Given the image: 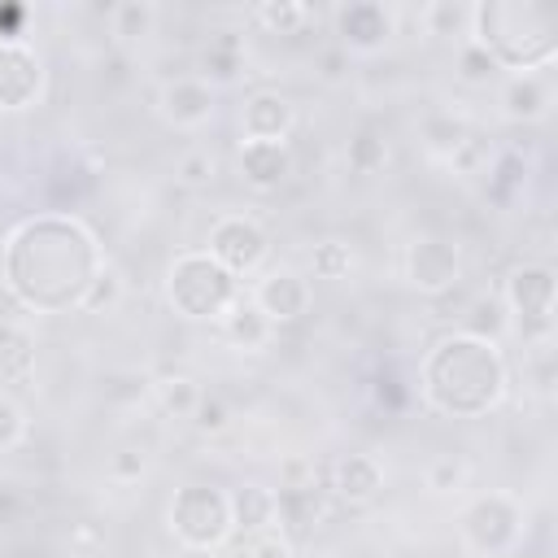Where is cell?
I'll use <instances>...</instances> for the list:
<instances>
[{
	"mask_svg": "<svg viewBox=\"0 0 558 558\" xmlns=\"http://www.w3.org/2000/svg\"><path fill=\"white\" fill-rule=\"evenodd\" d=\"M418 140H423V148L432 153V157H458L462 153V144L471 140V131H466V122L462 118H453L449 109H432L423 122H418Z\"/></svg>",
	"mask_w": 558,
	"mask_h": 558,
	"instance_id": "cell-23",
	"label": "cell"
},
{
	"mask_svg": "<svg viewBox=\"0 0 558 558\" xmlns=\"http://www.w3.org/2000/svg\"><path fill=\"white\" fill-rule=\"evenodd\" d=\"M240 292V279L227 275L209 253H179L166 270V301L183 318H222Z\"/></svg>",
	"mask_w": 558,
	"mask_h": 558,
	"instance_id": "cell-4",
	"label": "cell"
},
{
	"mask_svg": "<svg viewBox=\"0 0 558 558\" xmlns=\"http://www.w3.org/2000/svg\"><path fill=\"white\" fill-rule=\"evenodd\" d=\"M506 305L501 296H480V301H466L462 310V331L466 336H480V340H497L506 331Z\"/></svg>",
	"mask_w": 558,
	"mask_h": 558,
	"instance_id": "cell-27",
	"label": "cell"
},
{
	"mask_svg": "<svg viewBox=\"0 0 558 558\" xmlns=\"http://www.w3.org/2000/svg\"><path fill=\"white\" fill-rule=\"evenodd\" d=\"M344 506H371L384 493V471L371 453H344L331 466V484H327Z\"/></svg>",
	"mask_w": 558,
	"mask_h": 558,
	"instance_id": "cell-16",
	"label": "cell"
},
{
	"mask_svg": "<svg viewBox=\"0 0 558 558\" xmlns=\"http://www.w3.org/2000/svg\"><path fill=\"white\" fill-rule=\"evenodd\" d=\"M327 514V497L318 484H301V488H275V519L283 536H301L310 527H318V519Z\"/></svg>",
	"mask_w": 558,
	"mask_h": 558,
	"instance_id": "cell-18",
	"label": "cell"
},
{
	"mask_svg": "<svg viewBox=\"0 0 558 558\" xmlns=\"http://www.w3.org/2000/svg\"><path fill=\"white\" fill-rule=\"evenodd\" d=\"M22 436H26V414H22V405H17L9 392H0V449H13Z\"/></svg>",
	"mask_w": 558,
	"mask_h": 558,
	"instance_id": "cell-37",
	"label": "cell"
},
{
	"mask_svg": "<svg viewBox=\"0 0 558 558\" xmlns=\"http://www.w3.org/2000/svg\"><path fill=\"white\" fill-rule=\"evenodd\" d=\"M248 301L270 318V327L279 323H296L305 310H310V279L292 266H270L257 275Z\"/></svg>",
	"mask_w": 558,
	"mask_h": 558,
	"instance_id": "cell-10",
	"label": "cell"
},
{
	"mask_svg": "<svg viewBox=\"0 0 558 558\" xmlns=\"http://www.w3.org/2000/svg\"><path fill=\"white\" fill-rule=\"evenodd\" d=\"M301 484H318V471L310 458H288L279 466V488H301Z\"/></svg>",
	"mask_w": 558,
	"mask_h": 558,
	"instance_id": "cell-40",
	"label": "cell"
},
{
	"mask_svg": "<svg viewBox=\"0 0 558 558\" xmlns=\"http://www.w3.org/2000/svg\"><path fill=\"white\" fill-rule=\"evenodd\" d=\"M344 161H349L353 174H375V170H384V161H388V140H384L375 126H362V131L349 140Z\"/></svg>",
	"mask_w": 558,
	"mask_h": 558,
	"instance_id": "cell-28",
	"label": "cell"
},
{
	"mask_svg": "<svg viewBox=\"0 0 558 558\" xmlns=\"http://www.w3.org/2000/svg\"><path fill=\"white\" fill-rule=\"evenodd\" d=\"M549 105H554V87H549V78H545L541 70L514 74V78H506V87H501V109H506L514 122H541V118L549 113Z\"/></svg>",
	"mask_w": 558,
	"mask_h": 558,
	"instance_id": "cell-19",
	"label": "cell"
},
{
	"mask_svg": "<svg viewBox=\"0 0 558 558\" xmlns=\"http://www.w3.org/2000/svg\"><path fill=\"white\" fill-rule=\"evenodd\" d=\"M336 31H340L344 52H375L392 35V13L375 0H357V4H344L336 13Z\"/></svg>",
	"mask_w": 558,
	"mask_h": 558,
	"instance_id": "cell-14",
	"label": "cell"
},
{
	"mask_svg": "<svg viewBox=\"0 0 558 558\" xmlns=\"http://www.w3.org/2000/svg\"><path fill=\"white\" fill-rule=\"evenodd\" d=\"M292 126H296V105L283 92L262 87V92L244 96V105H240V131H244V140H283L288 144Z\"/></svg>",
	"mask_w": 558,
	"mask_h": 558,
	"instance_id": "cell-13",
	"label": "cell"
},
{
	"mask_svg": "<svg viewBox=\"0 0 558 558\" xmlns=\"http://www.w3.org/2000/svg\"><path fill=\"white\" fill-rule=\"evenodd\" d=\"M144 453L140 449H118L113 458H109V480H118V484H135L140 475H144Z\"/></svg>",
	"mask_w": 558,
	"mask_h": 558,
	"instance_id": "cell-39",
	"label": "cell"
},
{
	"mask_svg": "<svg viewBox=\"0 0 558 558\" xmlns=\"http://www.w3.org/2000/svg\"><path fill=\"white\" fill-rule=\"evenodd\" d=\"M209 248V257L227 270V275H257L262 266H266V257H270V240H266V231L253 222V218H244V214H222L214 227H209V240H205Z\"/></svg>",
	"mask_w": 558,
	"mask_h": 558,
	"instance_id": "cell-8",
	"label": "cell"
},
{
	"mask_svg": "<svg viewBox=\"0 0 558 558\" xmlns=\"http://www.w3.org/2000/svg\"><path fill=\"white\" fill-rule=\"evenodd\" d=\"M466 462L462 458H453V453H445V458H432L427 462V471H423V484L432 488V493H462V484H466Z\"/></svg>",
	"mask_w": 558,
	"mask_h": 558,
	"instance_id": "cell-33",
	"label": "cell"
},
{
	"mask_svg": "<svg viewBox=\"0 0 558 558\" xmlns=\"http://www.w3.org/2000/svg\"><path fill=\"white\" fill-rule=\"evenodd\" d=\"M44 92V61L35 48H26L22 39L17 44H4L0 39V109L17 113V109H31Z\"/></svg>",
	"mask_w": 558,
	"mask_h": 558,
	"instance_id": "cell-12",
	"label": "cell"
},
{
	"mask_svg": "<svg viewBox=\"0 0 558 558\" xmlns=\"http://www.w3.org/2000/svg\"><path fill=\"white\" fill-rule=\"evenodd\" d=\"M501 305H506V323L523 336V344L545 349L554 331V270L545 262L514 266L506 279Z\"/></svg>",
	"mask_w": 558,
	"mask_h": 558,
	"instance_id": "cell-6",
	"label": "cell"
},
{
	"mask_svg": "<svg viewBox=\"0 0 558 558\" xmlns=\"http://www.w3.org/2000/svg\"><path fill=\"white\" fill-rule=\"evenodd\" d=\"M423 397L453 418H475L506 397V362L497 340L480 336H445L423 362Z\"/></svg>",
	"mask_w": 558,
	"mask_h": 558,
	"instance_id": "cell-2",
	"label": "cell"
},
{
	"mask_svg": "<svg viewBox=\"0 0 558 558\" xmlns=\"http://www.w3.org/2000/svg\"><path fill=\"white\" fill-rule=\"evenodd\" d=\"M405 279H410L414 292L440 296V292H449V288L462 283V257H458V248L449 240L423 235V240H414L405 248Z\"/></svg>",
	"mask_w": 558,
	"mask_h": 558,
	"instance_id": "cell-9",
	"label": "cell"
},
{
	"mask_svg": "<svg viewBox=\"0 0 558 558\" xmlns=\"http://www.w3.org/2000/svg\"><path fill=\"white\" fill-rule=\"evenodd\" d=\"M157 26V4L153 0H122L109 9V31L122 39V44H135L144 35H153Z\"/></svg>",
	"mask_w": 558,
	"mask_h": 558,
	"instance_id": "cell-25",
	"label": "cell"
},
{
	"mask_svg": "<svg viewBox=\"0 0 558 558\" xmlns=\"http://www.w3.org/2000/svg\"><path fill=\"white\" fill-rule=\"evenodd\" d=\"M214 157L205 153V148H192V153H183L179 157V166H174V179L183 183V187H205V183H214Z\"/></svg>",
	"mask_w": 558,
	"mask_h": 558,
	"instance_id": "cell-34",
	"label": "cell"
},
{
	"mask_svg": "<svg viewBox=\"0 0 558 558\" xmlns=\"http://www.w3.org/2000/svg\"><path fill=\"white\" fill-rule=\"evenodd\" d=\"M248 17H253L266 35H296V31L314 17V9L301 4V0H266V4H253Z\"/></svg>",
	"mask_w": 558,
	"mask_h": 558,
	"instance_id": "cell-24",
	"label": "cell"
},
{
	"mask_svg": "<svg viewBox=\"0 0 558 558\" xmlns=\"http://www.w3.org/2000/svg\"><path fill=\"white\" fill-rule=\"evenodd\" d=\"M65 558H74V554H65Z\"/></svg>",
	"mask_w": 558,
	"mask_h": 558,
	"instance_id": "cell-41",
	"label": "cell"
},
{
	"mask_svg": "<svg viewBox=\"0 0 558 558\" xmlns=\"http://www.w3.org/2000/svg\"><path fill=\"white\" fill-rule=\"evenodd\" d=\"M227 501H231V527H240L244 536L275 523V488L266 484H240L235 493H227Z\"/></svg>",
	"mask_w": 558,
	"mask_h": 558,
	"instance_id": "cell-22",
	"label": "cell"
},
{
	"mask_svg": "<svg viewBox=\"0 0 558 558\" xmlns=\"http://www.w3.org/2000/svg\"><path fill=\"white\" fill-rule=\"evenodd\" d=\"M218 323H222L227 344H231V349H240V353H262V349H270V340H275L270 318L248 301V292H240V296H235V305H231Z\"/></svg>",
	"mask_w": 558,
	"mask_h": 558,
	"instance_id": "cell-17",
	"label": "cell"
},
{
	"mask_svg": "<svg viewBox=\"0 0 558 558\" xmlns=\"http://www.w3.org/2000/svg\"><path fill=\"white\" fill-rule=\"evenodd\" d=\"M423 26L427 35H458L466 31L471 35V4H449V0H436V4H423Z\"/></svg>",
	"mask_w": 558,
	"mask_h": 558,
	"instance_id": "cell-30",
	"label": "cell"
},
{
	"mask_svg": "<svg viewBox=\"0 0 558 558\" xmlns=\"http://www.w3.org/2000/svg\"><path fill=\"white\" fill-rule=\"evenodd\" d=\"M118 301H122V275H118L113 266H100L96 279L87 283V292H83L78 305H83L87 314H105V310H113Z\"/></svg>",
	"mask_w": 558,
	"mask_h": 558,
	"instance_id": "cell-31",
	"label": "cell"
},
{
	"mask_svg": "<svg viewBox=\"0 0 558 558\" xmlns=\"http://www.w3.org/2000/svg\"><path fill=\"white\" fill-rule=\"evenodd\" d=\"M157 118L174 131H196L214 118V87L196 74H174L157 92Z\"/></svg>",
	"mask_w": 558,
	"mask_h": 558,
	"instance_id": "cell-11",
	"label": "cell"
},
{
	"mask_svg": "<svg viewBox=\"0 0 558 558\" xmlns=\"http://www.w3.org/2000/svg\"><path fill=\"white\" fill-rule=\"evenodd\" d=\"M240 74H244V44H240L235 31H218L201 52V74L196 78H205L209 87H227Z\"/></svg>",
	"mask_w": 558,
	"mask_h": 558,
	"instance_id": "cell-20",
	"label": "cell"
},
{
	"mask_svg": "<svg viewBox=\"0 0 558 558\" xmlns=\"http://www.w3.org/2000/svg\"><path fill=\"white\" fill-rule=\"evenodd\" d=\"M170 536L183 545V549H218L235 527H231V501L222 488L214 484H183L174 497H170Z\"/></svg>",
	"mask_w": 558,
	"mask_h": 558,
	"instance_id": "cell-5",
	"label": "cell"
},
{
	"mask_svg": "<svg viewBox=\"0 0 558 558\" xmlns=\"http://www.w3.org/2000/svg\"><path fill=\"white\" fill-rule=\"evenodd\" d=\"M92 235L70 218H35L4 248V279L22 305L61 310L65 301H83L96 279Z\"/></svg>",
	"mask_w": 558,
	"mask_h": 558,
	"instance_id": "cell-1",
	"label": "cell"
},
{
	"mask_svg": "<svg viewBox=\"0 0 558 558\" xmlns=\"http://www.w3.org/2000/svg\"><path fill=\"white\" fill-rule=\"evenodd\" d=\"M497 74H501L497 61H493L475 39H462V48H458V78L471 83V87H480V83H493Z\"/></svg>",
	"mask_w": 558,
	"mask_h": 558,
	"instance_id": "cell-32",
	"label": "cell"
},
{
	"mask_svg": "<svg viewBox=\"0 0 558 558\" xmlns=\"http://www.w3.org/2000/svg\"><path fill=\"white\" fill-rule=\"evenodd\" d=\"M519 523H523V510L510 493H480L462 510L458 532H462L471 554H501L519 541Z\"/></svg>",
	"mask_w": 558,
	"mask_h": 558,
	"instance_id": "cell-7",
	"label": "cell"
},
{
	"mask_svg": "<svg viewBox=\"0 0 558 558\" xmlns=\"http://www.w3.org/2000/svg\"><path fill=\"white\" fill-rule=\"evenodd\" d=\"M353 270V248L344 240H318L310 248V275L314 279H344Z\"/></svg>",
	"mask_w": 558,
	"mask_h": 558,
	"instance_id": "cell-29",
	"label": "cell"
},
{
	"mask_svg": "<svg viewBox=\"0 0 558 558\" xmlns=\"http://www.w3.org/2000/svg\"><path fill=\"white\" fill-rule=\"evenodd\" d=\"M35 371V336L17 323H0V392L26 384Z\"/></svg>",
	"mask_w": 558,
	"mask_h": 558,
	"instance_id": "cell-21",
	"label": "cell"
},
{
	"mask_svg": "<svg viewBox=\"0 0 558 558\" xmlns=\"http://www.w3.org/2000/svg\"><path fill=\"white\" fill-rule=\"evenodd\" d=\"M558 13L545 0H484L471 4V39L497 61V70H549L558 52Z\"/></svg>",
	"mask_w": 558,
	"mask_h": 558,
	"instance_id": "cell-3",
	"label": "cell"
},
{
	"mask_svg": "<svg viewBox=\"0 0 558 558\" xmlns=\"http://www.w3.org/2000/svg\"><path fill=\"white\" fill-rule=\"evenodd\" d=\"M201 392H205V388H201L192 375H161V379L153 384L157 405H161L166 414H174V418H192V410H196Z\"/></svg>",
	"mask_w": 558,
	"mask_h": 558,
	"instance_id": "cell-26",
	"label": "cell"
},
{
	"mask_svg": "<svg viewBox=\"0 0 558 558\" xmlns=\"http://www.w3.org/2000/svg\"><path fill=\"white\" fill-rule=\"evenodd\" d=\"M344 70H349V52L336 44V48H318L314 52V74L323 78V83H340L344 78Z\"/></svg>",
	"mask_w": 558,
	"mask_h": 558,
	"instance_id": "cell-38",
	"label": "cell"
},
{
	"mask_svg": "<svg viewBox=\"0 0 558 558\" xmlns=\"http://www.w3.org/2000/svg\"><path fill=\"white\" fill-rule=\"evenodd\" d=\"M192 423H196V432L218 436V432L231 423V410H227V401H222L218 392H201V401H196V410H192Z\"/></svg>",
	"mask_w": 558,
	"mask_h": 558,
	"instance_id": "cell-35",
	"label": "cell"
},
{
	"mask_svg": "<svg viewBox=\"0 0 558 558\" xmlns=\"http://www.w3.org/2000/svg\"><path fill=\"white\" fill-rule=\"evenodd\" d=\"M235 161L244 183H253L257 192H270L292 174V148L283 140H244L235 148Z\"/></svg>",
	"mask_w": 558,
	"mask_h": 558,
	"instance_id": "cell-15",
	"label": "cell"
},
{
	"mask_svg": "<svg viewBox=\"0 0 558 558\" xmlns=\"http://www.w3.org/2000/svg\"><path fill=\"white\" fill-rule=\"evenodd\" d=\"M244 558H292V536H283L279 527H262L248 536Z\"/></svg>",
	"mask_w": 558,
	"mask_h": 558,
	"instance_id": "cell-36",
	"label": "cell"
}]
</instances>
